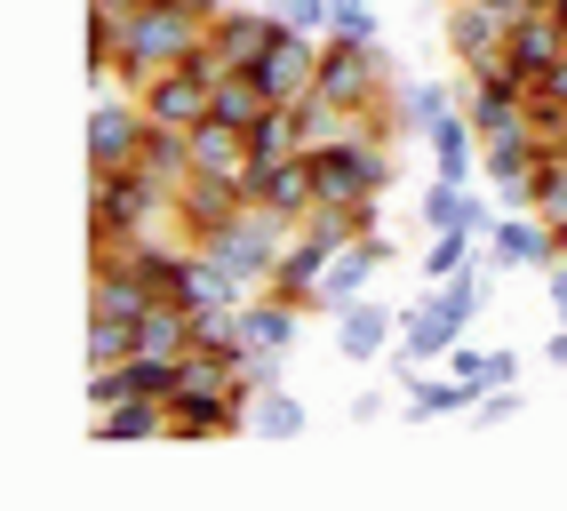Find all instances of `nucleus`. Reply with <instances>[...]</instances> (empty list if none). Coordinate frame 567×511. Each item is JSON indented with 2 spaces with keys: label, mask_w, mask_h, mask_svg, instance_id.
<instances>
[{
  "label": "nucleus",
  "mask_w": 567,
  "mask_h": 511,
  "mask_svg": "<svg viewBox=\"0 0 567 511\" xmlns=\"http://www.w3.org/2000/svg\"><path fill=\"white\" fill-rule=\"evenodd\" d=\"M161 232H184L168 176H153L144 160L89 168V240L96 248H128V240H161Z\"/></svg>",
  "instance_id": "obj_1"
},
{
  "label": "nucleus",
  "mask_w": 567,
  "mask_h": 511,
  "mask_svg": "<svg viewBox=\"0 0 567 511\" xmlns=\"http://www.w3.org/2000/svg\"><path fill=\"white\" fill-rule=\"evenodd\" d=\"M208 17H216V9H193V0H144V9H128V17H121V41H112L121 81L144 88L153 72L184 64V56L208 41Z\"/></svg>",
  "instance_id": "obj_2"
},
{
  "label": "nucleus",
  "mask_w": 567,
  "mask_h": 511,
  "mask_svg": "<svg viewBox=\"0 0 567 511\" xmlns=\"http://www.w3.org/2000/svg\"><path fill=\"white\" fill-rule=\"evenodd\" d=\"M288 240H296L288 216H280V208H264V200H248L233 225H216V232H208V240H193V248H200V255H216V264H224V272H233L248 296H256V288H272V264L288 255Z\"/></svg>",
  "instance_id": "obj_3"
},
{
  "label": "nucleus",
  "mask_w": 567,
  "mask_h": 511,
  "mask_svg": "<svg viewBox=\"0 0 567 511\" xmlns=\"http://www.w3.org/2000/svg\"><path fill=\"white\" fill-rule=\"evenodd\" d=\"M305 153H312V168H320V200H360V192L384 200L392 176H400V160H392V144H384V128H375V121H352L344 136L305 144Z\"/></svg>",
  "instance_id": "obj_4"
},
{
  "label": "nucleus",
  "mask_w": 567,
  "mask_h": 511,
  "mask_svg": "<svg viewBox=\"0 0 567 511\" xmlns=\"http://www.w3.org/2000/svg\"><path fill=\"white\" fill-rule=\"evenodd\" d=\"M480 272L487 264H472V272H456V280H432V296L408 312V336H400V352L424 368V359H447L464 344V327L480 320Z\"/></svg>",
  "instance_id": "obj_5"
},
{
  "label": "nucleus",
  "mask_w": 567,
  "mask_h": 511,
  "mask_svg": "<svg viewBox=\"0 0 567 511\" xmlns=\"http://www.w3.org/2000/svg\"><path fill=\"white\" fill-rule=\"evenodd\" d=\"M504 41H512V17L496 0H447V49H456L464 72H504Z\"/></svg>",
  "instance_id": "obj_6"
},
{
  "label": "nucleus",
  "mask_w": 567,
  "mask_h": 511,
  "mask_svg": "<svg viewBox=\"0 0 567 511\" xmlns=\"http://www.w3.org/2000/svg\"><path fill=\"white\" fill-rule=\"evenodd\" d=\"M176 376H184V359L168 352H128L121 368H89V408H112V399H176Z\"/></svg>",
  "instance_id": "obj_7"
},
{
  "label": "nucleus",
  "mask_w": 567,
  "mask_h": 511,
  "mask_svg": "<svg viewBox=\"0 0 567 511\" xmlns=\"http://www.w3.org/2000/svg\"><path fill=\"white\" fill-rule=\"evenodd\" d=\"M248 81L272 96V104H296V96L320 81V41H312V32H288V24H280V32H272V49L248 64Z\"/></svg>",
  "instance_id": "obj_8"
},
{
  "label": "nucleus",
  "mask_w": 567,
  "mask_h": 511,
  "mask_svg": "<svg viewBox=\"0 0 567 511\" xmlns=\"http://www.w3.org/2000/svg\"><path fill=\"white\" fill-rule=\"evenodd\" d=\"M527 264H559V240H551V216L544 208H504L496 232H487V272H527Z\"/></svg>",
  "instance_id": "obj_9"
},
{
  "label": "nucleus",
  "mask_w": 567,
  "mask_h": 511,
  "mask_svg": "<svg viewBox=\"0 0 567 511\" xmlns=\"http://www.w3.org/2000/svg\"><path fill=\"white\" fill-rule=\"evenodd\" d=\"M240 208H248L240 176H208V168H193V176L176 185V225H184V240H208L216 225H233Z\"/></svg>",
  "instance_id": "obj_10"
},
{
  "label": "nucleus",
  "mask_w": 567,
  "mask_h": 511,
  "mask_svg": "<svg viewBox=\"0 0 567 511\" xmlns=\"http://www.w3.org/2000/svg\"><path fill=\"white\" fill-rule=\"evenodd\" d=\"M567 56V24L551 17V9H527V17H512V41H504V72L519 88H536L544 72Z\"/></svg>",
  "instance_id": "obj_11"
},
{
  "label": "nucleus",
  "mask_w": 567,
  "mask_h": 511,
  "mask_svg": "<svg viewBox=\"0 0 567 511\" xmlns=\"http://www.w3.org/2000/svg\"><path fill=\"white\" fill-rule=\"evenodd\" d=\"M392 264V240H384V225L375 232H360V240H344L336 248V264H328V280H320V312H344V304H360L368 296V280Z\"/></svg>",
  "instance_id": "obj_12"
},
{
  "label": "nucleus",
  "mask_w": 567,
  "mask_h": 511,
  "mask_svg": "<svg viewBox=\"0 0 567 511\" xmlns=\"http://www.w3.org/2000/svg\"><path fill=\"white\" fill-rule=\"evenodd\" d=\"M136 96H144V113H153L161 128H200L208 104H216V81H200L193 64H168V72H153Z\"/></svg>",
  "instance_id": "obj_13"
},
{
  "label": "nucleus",
  "mask_w": 567,
  "mask_h": 511,
  "mask_svg": "<svg viewBox=\"0 0 567 511\" xmlns=\"http://www.w3.org/2000/svg\"><path fill=\"white\" fill-rule=\"evenodd\" d=\"M272 32H280L272 0H264V9H216V17H208V49H216L224 72H248L264 49H272Z\"/></svg>",
  "instance_id": "obj_14"
},
{
  "label": "nucleus",
  "mask_w": 567,
  "mask_h": 511,
  "mask_svg": "<svg viewBox=\"0 0 567 511\" xmlns=\"http://www.w3.org/2000/svg\"><path fill=\"white\" fill-rule=\"evenodd\" d=\"M328 264H336V240H320L312 225H296L288 255L272 264V296H288V304H305V312H320V280H328Z\"/></svg>",
  "instance_id": "obj_15"
},
{
  "label": "nucleus",
  "mask_w": 567,
  "mask_h": 511,
  "mask_svg": "<svg viewBox=\"0 0 567 511\" xmlns=\"http://www.w3.org/2000/svg\"><path fill=\"white\" fill-rule=\"evenodd\" d=\"M392 327H400V320H392L384 304L360 296V304L336 312V352H344L352 368H368V359H392Z\"/></svg>",
  "instance_id": "obj_16"
},
{
  "label": "nucleus",
  "mask_w": 567,
  "mask_h": 511,
  "mask_svg": "<svg viewBox=\"0 0 567 511\" xmlns=\"http://www.w3.org/2000/svg\"><path fill=\"white\" fill-rule=\"evenodd\" d=\"M296 327H305V304L272 296V288H256V296L240 304V344H248V352H288Z\"/></svg>",
  "instance_id": "obj_17"
},
{
  "label": "nucleus",
  "mask_w": 567,
  "mask_h": 511,
  "mask_svg": "<svg viewBox=\"0 0 567 511\" xmlns=\"http://www.w3.org/2000/svg\"><path fill=\"white\" fill-rule=\"evenodd\" d=\"M472 384L456 376V368H447V376H415L408 384V424H440V416H472Z\"/></svg>",
  "instance_id": "obj_18"
},
{
  "label": "nucleus",
  "mask_w": 567,
  "mask_h": 511,
  "mask_svg": "<svg viewBox=\"0 0 567 511\" xmlns=\"http://www.w3.org/2000/svg\"><path fill=\"white\" fill-rule=\"evenodd\" d=\"M464 104V88H440V81H415V88H400V104H392V128L400 136H432L447 113Z\"/></svg>",
  "instance_id": "obj_19"
},
{
  "label": "nucleus",
  "mask_w": 567,
  "mask_h": 511,
  "mask_svg": "<svg viewBox=\"0 0 567 511\" xmlns=\"http://www.w3.org/2000/svg\"><path fill=\"white\" fill-rule=\"evenodd\" d=\"M96 431L104 440H161L168 431V399H112V408H96Z\"/></svg>",
  "instance_id": "obj_20"
},
{
  "label": "nucleus",
  "mask_w": 567,
  "mask_h": 511,
  "mask_svg": "<svg viewBox=\"0 0 567 511\" xmlns=\"http://www.w3.org/2000/svg\"><path fill=\"white\" fill-rule=\"evenodd\" d=\"M288 153H305V121H296V104H272V113L248 128V160L272 168V160H288Z\"/></svg>",
  "instance_id": "obj_21"
},
{
  "label": "nucleus",
  "mask_w": 567,
  "mask_h": 511,
  "mask_svg": "<svg viewBox=\"0 0 567 511\" xmlns=\"http://www.w3.org/2000/svg\"><path fill=\"white\" fill-rule=\"evenodd\" d=\"M264 113H272V96H264L256 81H248V72H224V81H216V104H208V121H224V128H256Z\"/></svg>",
  "instance_id": "obj_22"
},
{
  "label": "nucleus",
  "mask_w": 567,
  "mask_h": 511,
  "mask_svg": "<svg viewBox=\"0 0 567 511\" xmlns=\"http://www.w3.org/2000/svg\"><path fill=\"white\" fill-rule=\"evenodd\" d=\"M248 431H256V440H305V399H296L288 384H280V392H256Z\"/></svg>",
  "instance_id": "obj_23"
},
{
  "label": "nucleus",
  "mask_w": 567,
  "mask_h": 511,
  "mask_svg": "<svg viewBox=\"0 0 567 511\" xmlns=\"http://www.w3.org/2000/svg\"><path fill=\"white\" fill-rule=\"evenodd\" d=\"M136 352V320H112V312H89V368H121Z\"/></svg>",
  "instance_id": "obj_24"
},
{
  "label": "nucleus",
  "mask_w": 567,
  "mask_h": 511,
  "mask_svg": "<svg viewBox=\"0 0 567 511\" xmlns=\"http://www.w3.org/2000/svg\"><path fill=\"white\" fill-rule=\"evenodd\" d=\"M447 368H456L472 392H496V384L519 376V359H512V352H464V344H456V352H447Z\"/></svg>",
  "instance_id": "obj_25"
},
{
  "label": "nucleus",
  "mask_w": 567,
  "mask_h": 511,
  "mask_svg": "<svg viewBox=\"0 0 567 511\" xmlns=\"http://www.w3.org/2000/svg\"><path fill=\"white\" fill-rule=\"evenodd\" d=\"M480 232H432V255H424V280H456L472 264H487V255H472Z\"/></svg>",
  "instance_id": "obj_26"
},
{
  "label": "nucleus",
  "mask_w": 567,
  "mask_h": 511,
  "mask_svg": "<svg viewBox=\"0 0 567 511\" xmlns=\"http://www.w3.org/2000/svg\"><path fill=\"white\" fill-rule=\"evenodd\" d=\"M272 17L288 32H312V41H328L336 32V0H272Z\"/></svg>",
  "instance_id": "obj_27"
},
{
  "label": "nucleus",
  "mask_w": 567,
  "mask_h": 511,
  "mask_svg": "<svg viewBox=\"0 0 567 511\" xmlns=\"http://www.w3.org/2000/svg\"><path fill=\"white\" fill-rule=\"evenodd\" d=\"M464 424H472V431H504V424H519V392H512V384H496V392H480Z\"/></svg>",
  "instance_id": "obj_28"
},
{
  "label": "nucleus",
  "mask_w": 567,
  "mask_h": 511,
  "mask_svg": "<svg viewBox=\"0 0 567 511\" xmlns=\"http://www.w3.org/2000/svg\"><path fill=\"white\" fill-rule=\"evenodd\" d=\"M280 359H288V352H248V344H240V392H280V384H288Z\"/></svg>",
  "instance_id": "obj_29"
},
{
  "label": "nucleus",
  "mask_w": 567,
  "mask_h": 511,
  "mask_svg": "<svg viewBox=\"0 0 567 511\" xmlns=\"http://www.w3.org/2000/svg\"><path fill=\"white\" fill-rule=\"evenodd\" d=\"M336 32H344V41H375V9L368 0H336Z\"/></svg>",
  "instance_id": "obj_30"
},
{
  "label": "nucleus",
  "mask_w": 567,
  "mask_h": 511,
  "mask_svg": "<svg viewBox=\"0 0 567 511\" xmlns=\"http://www.w3.org/2000/svg\"><path fill=\"white\" fill-rule=\"evenodd\" d=\"M544 288H551V312L567 320V264H551V272H544Z\"/></svg>",
  "instance_id": "obj_31"
},
{
  "label": "nucleus",
  "mask_w": 567,
  "mask_h": 511,
  "mask_svg": "<svg viewBox=\"0 0 567 511\" xmlns=\"http://www.w3.org/2000/svg\"><path fill=\"white\" fill-rule=\"evenodd\" d=\"M544 359H551V368H567V320H559V336L544 344Z\"/></svg>",
  "instance_id": "obj_32"
},
{
  "label": "nucleus",
  "mask_w": 567,
  "mask_h": 511,
  "mask_svg": "<svg viewBox=\"0 0 567 511\" xmlns=\"http://www.w3.org/2000/svg\"><path fill=\"white\" fill-rule=\"evenodd\" d=\"M551 17H559V24H567V0H551Z\"/></svg>",
  "instance_id": "obj_33"
}]
</instances>
